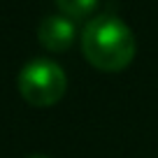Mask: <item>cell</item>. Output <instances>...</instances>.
Listing matches in <instances>:
<instances>
[{"label":"cell","instance_id":"4","mask_svg":"<svg viewBox=\"0 0 158 158\" xmlns=\"http://www.w3.org/2000/svg\"><path fill=\"white\" fill-rule=\"evenodd\" d=\"M56 7L63 16L72 21H81L98 7V0H56Z\"/></svg>","mask_w":158,"mask_h":158},{"label":"cell","instance_id":"2","mask_svg":"<svg viewBox=\"0 0 158 158\" xmlns=\"http://www.w3.org/2000/svg\"><path fill=\"white\" fill-rule=\"evenodd\" d=\"M68 79L58 63L49 58H33L19 72V93L33 107H51L65 95Z\"/></svg>","mask_w":158,"mask_h":158},{"label":"cell","instance_id":"1","mask_svg":"<svg viewBox=\"0 0 158 158\" xmlns=\"http://www.w3.org/2000/svg\"><path fill=\"white\" fill-rule=\"evenodd\" d=\"M81 51L95 70L118 72L130 65L137 51L135 35L118 16L100 14L81 30Z\"/></svg>","mask_w":158,"mask_h":158},{"label":"cell","instance_id":"3","mask_svg":"<svg viewBox=\"0 0 158 158\" xmlns=\"http://www.w3.org/2000/svg\"><path fill=\"white\" fill-rule=\"evenodd\" d=\"M74 37H77V28H74V21L68 19L63 14H54L42 19L37 28V40L44 49L60 54V51H68L72 47Z\"/></svg>","mask_w":158,"mask_h":158},{"label":"cell","instance_id":"5","mask_svg":"<svg viewBox=\"0 0 158 158\" xmlns=\"http://www.w3.org/2000/svg\"><path fill=\"white\" fill-rule=\"evenodd\" d=\"M28 158H49V156H44V153H33V156H28Z\"/></svg>","mask_w":158,"mask_h":158}]
</instances>
